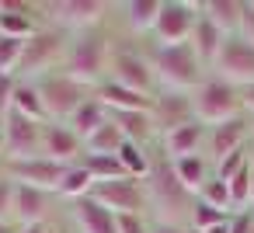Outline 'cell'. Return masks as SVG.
Here are the masks:
<instances>
[{"label":"cell","mask_w":254,"mask_h":233,"mask_svg":"<svg viewBox=\"0 0 254 233\" xmlns=\"http://www.w3.org/2000/svg\"><path fill=\"white\" fill-rule=\"evenodd\" d=\"M80 164L87 167V174L94 177V184H101V181H115V177H129L119 157H105V153H84V157H80Z\"/></svg>","instance_id":"cell-32"},{"label":"cell","mask_w":254,"mask_h":233,"mask_svg":"<svg viewBox=\"0 0 254 233\" xmlns=\"http://www.w3.org/2000/svg\"><path fill=\"white\" fill-rule=\"evenodd\" d=\"M108 80H115V84H122L129 91L150 94V98H157V91H160L157 73H153V63H150V53H139V49L115 46L112 66H108Z\"/></svg>","instance_id":"cell-9"},{"label":"cell","mask_w":254,"mask_h":233,"mask_svg":"<svg viewBox=\"0 0 254 233\" xmlns=\"http://www.w3.org/2000/svg\"><path fill=\"white\" fill-rule=\"evenodd\" d=\"M94 98L108 108V112H153V98L150 94H139V91H129L115 80H105L94 87Z\"/></svg>","instance_id":"cell-22"},{"label":"cell","mask_w":254,"mask_h":233,"mask_svg":"<svg viewBox=\"0 0 254 233\" xmlns=\"http://www.w3.org/2000/svg\"><path fill=\"white\" fill-rule=\"evenodd\" d=\"M150 233H191V230H188V226H174V223L153 219V223H150Z\"/></svg>","instance_id":"cell-43"},{"label":"cell","mask_w":254,"mask_h":233,"mask_svg":"<svg viewBox=\"0 0 254 233\" xmlns=\"http://www.w3.org/2000/svg\"><path fill=\"white\" fill-rule=\"evenodd\" d=\"M4 129V160H32L42 157V122H32L18 112H7L0 118Z\"/></svg>","instance_id":"cell-13"},{"label":"cell","mask_w":254,"mask_h":233,"mask_svg":"<svg viewBox=\"0 0 254 233\" xmlns=\"http://www.w3.org/2000/svg\"><path fill=\"white\" fill-rule=\"evenodd\" d=\"M63 164L49 160V157H32V160H4L0 164V174L14 184H32V188H42V191H53L60 188L63 181Z\"/></svg>","instance_id":"cell-14"},{"label":"cell","mask_w":254,"mask_h":233,"mask_svg":"<svg viewBox=\"0 0 254 233\" xmlns=\"http://www.w3.org/2000/svg\"><path fill=\"white\" fill-rule=\"evenodd\" d=\"M160 7L164 0H126V4H115V18L122 21V28L136 39H150L153 35V25L160 18Z\"/></svg>","instance_id":"cell-20"},{"label":"cell","mask_w":254,"mask_h":233,"mask_svg":"<svg viewBox=\"0 0 254 233\" xmlns=\"http://www.w3.org/2000/svg\"><path fill=\"white\" fill-rule=\"evenodd\" d=\"M223 219H230V216L195 198V212H191V223H188V230H191V233H205V230H212V226H216V223H223Z\"/></svg>","instance_id":"cell-37"},{"label":"cell","mask_w":254,"mask_h":233,"mask_svg":"<svg viewBox=\"0 0 254 233\" xmlns=\"http://www.w3.org/2000/svg\"><path fill=\"white\" fill-rule=\"evenodd\" d=\"M146 53H150V63H153V73H157L160 91L191 94L209 77V70L202 66V59L195 56V49L188 42H181V46H153L150 42Z\"/></svg>","instance_id":"cell-3"},{"label":"cell","mask_w":254,"mask_h":233,"mask_svg":"<svg viewBox=\"0 0 254 233\" xmlns=\"http://www.w3.org/2000/svg\"><path fill=\"white\" fill-rule=\"evenodd\" d=\"M212 77L233 84L237 91L251 87L254 84V46L237 32V35H226L223 49H219V59L212 66Z\"/></svg>","instance_id":"cell-10"},{"label":"cell","mask_w":254,"mask_h":233,"mask_svg":"<svg viewBox=\"0 0 254 233\" xmlns=\"http://www.w3.org/2000/svg\"><path fill=\"white\" fill-rule=\"evenodd\" d=\"M171 167H174V174H178V181L191 191V195H198L202 188H205V181L212 177V160L205 157V153H191V157H178V160H171Z\"/></svg>","instance_id":"cell-25"},{"label":"cell","mask_w":254,"mask_h":233,"mask_svg":"<svg viewBox=\"0 0 254 233\" xmlns=\"http://www.w3.org/2000/svg\"><path fill=\"white\" fill-rule=\"evenodd\" d=\"M14 230H18L14 223H0V233H14Z\"/></svg>","instance_id":"cell-46"},{"label":"cell","mask_w":254,"mask_h":233,"mask_svg":"<svg viewBox=\"0 0 254 233\" xmlns=\"http://www.w3.org/2000/svg\"><path fill=\"white\" fill-rule=\"evenodd\" d=\"M223 42H226V32H223V28H216L209 18H202V14H198L195 32H191V39H188V46L195 49V56L202 59V66H205L209 73H212V66H216V59H219Z\"/></svg>","instance_id":"cell-23"},{"label":"cell","mask_w":254,"mask_h":233,"mask_svg":"<svg viewBox=\"0 0 254 233\" xmlns=\"http://www.w3.org/2000/svg\"><path fill=\"white\" fill-rule=\"evenodd\" d=\"M251 143H254V118H251Z\"/></svg>","instance_id":"cell-50"},{"label":"cell","mask_w":254,"mask_h":233,"mask_svg":"<svg viewBox=\"0 0 254 233\" xmlns=\"http://www.w3.org/2000/svg\"><path fill=\"white\" fill-rule=\"evenodd\" d=\"M153 146H139V143H122V150H119V160H122V167H126V174L129 177H136V181H146L150 177V171H153Z\"/></svg>","instance_id":"cell-30"},{"label":"cell","mask_w":254,"mask_h":233,"mask_svg":"<svg viewBox=\"0 0 254 233\" xmlns=\"http://www.w3.org/2000/svg\"><path fill=\"white\" fill-rule=\"evenodd\" d=\"M191 108H195V118L209 129V125H219V122H230L237 115H244V101H240V91L219 77H205L195 91H191Z\"/></svg>","instance_id":"cell-6"},{"label":"cell","mask_w":254,"mask_h":233,"mask_svg":"<svg viewBox=\"0 0 254 233\" xmlns=\"http://www.w3.org/2000/svg\"><path fill=\"white\" fill-rule=\"evenodd\" d=\"M251 164V143L244 146V150H237V153H230V157H223L219 164H212V177L216 181H230L240 167H247Z\"/></svg>","instance_id":"cell-36"},{"label":"cell","mask_w":254,"mask_h":233,"mask_svg":"<svg viewBox=\"0 0 254 233\" xmlns=\"http://www.w3.org/2000/svg\"><path fill=\"white\" fill-rule=\"evenodd\" d=\"M202 18H209L226 35H237L244 21V0H202Z\"/></svg>","instance_id":"cell-27"},{"label":"cell","mask_w":254,"mask_h":233,"mask_svg":"<svg viewBox=\"0 0 254 233\" xmlns=\"http://www.w3.org/2000/svg\"><path fill=\"white\" fill-rule=\"evenodd\" d=\"M66 42H70L66 32H60L53 25H42L25 42L21 66H18V80H39V77L60 73L63 70V59H66Z\"/></svg>","instance_id":"cell-5"},{"label":"cell","mask_w":254,"mask_h":233,"mask_svg":"<svg viewBox=\"0 0 254 233\" xmlns=\"http://www.w3.org/2000/svg\"><path fill=\"white\" fill-rule=\"evenodd\" d=\"M205 233H230V219H223V223H216L212 230H205Z\"/></svg>","instance_id":"cell-45"},{"label":"cell","mask_w":254,"mask_h":233,"mask_svg":"<svg viewBox=\"0 0 254 233\" xmlns=\"http://www.w3.org/2000/svg\"><path fill=\"white\" fill-rule=\"evenodd\" d=\"M226 184H230L233 212H237V209H251V202H254V171H251V164H247V167H240Z\"/></svg>","instance_id":"cell-33"},{"label":"cell","mask_w":254,"mask_h":233,"mask_svg":"<svg viewBox=\"0 0 254 233\" xmlns=\"http://www.w3.org/2000/svg\"><path fill=\"white\" fill-rule=\"evenodd\" d=\"M251 233H254V230H251Z\"/></svg>","instance_id":"cell-52"},{"label":"cell","mask_w":254,"mask_h":233,"mask_svg":"<svg viewBox=\"0 0 254 233\" xmlns=\"http://www.w3.org/2000/svg\"><path fill=\"white\" fill-rule=\"evenodd\" d=\"M35 87H39V94H42V105H46V112H49V122H66V118L94 94L91 87L77 84V80L66 77L63 70H60V73H49V77H39Z\"/></svg>","instance_id":"cell-7"},{"label":"cell","mask_w":254,"mask_h":233,"mask_svg":"<svg viewBox=\"0 0 254 233\" xmlns=\"http://www.w3.org/2000/svg\"><path fill=\"white\" fill-rule=\"evenodd\" d=\"M94 191V177L87 174V167L77 160V164H70L66 171H63V181H60V188H56V198L63 202V205H70V202H77V198H87Z\"/></svg>","instance_id":"cell-29"},{"label":"cell","mask_w":254,"mask_h":233,"mask_svg":"<svg viewBox=\"0 0 254 233\" xmlns=\"http://www.w3.org/2000/svg\"><path fill=\"white\" fill-rule=\"evenodd\" d=\"M63 202L53 191L32 188V184H14V202H11V223L14 226H35V223H56Z\"/></svg>","instance_id":"cell-12"},{"label":"cell","mask_w":254,"mask_h":233,"mask_svg":"<svg viewBox=\"0 0 254 233\" xmlns=\"http://www.w3.org/2000/svg\"><path fill=\"white\" fill-rule=\"evenodd\" d=\"M39 11H42L46 25H53L66 35L112 25V18H115V4H108V0H39Z\"/></svg>","instance_id":"cell-4"},{"label":"cell","mask_w":254,"mask_h":233,"mask_svg":"<svg viewBox=\"0 0 254 233\" xmlns=\"http://www.w3.org/2000/svg\"><path fill=\"white\" fill-rule=\"evenodd\" d=\"M195 198H198V202H205V205H212V209H219V212H226V216H233V198H230V184H226V181L209 177V181H205V188H202Z\"/></svg>","instance_id":"cell-34"},{"label":"cell","mask_w":254,"mask_h":233,"mask_svg":"<svg viewBox=\"0 0 254 233\" xmlns=\"http://www.w3.org/2000/svg\"><path fill=\"white\" fill-rule=\"evenodd\" d=\"M146 188V209H150V219H160V223H174V226H188L191 223V212H195V195L178 181L171 160L157 150L153 157V171L150 177L143 181Z\"/></svg>","instance_id":"cell-2"},{"label":"cell","mask_w":254,"mask_h":233,"mask_svg":"<svg viewBox=\"0 0 254 233\" xmlns=\"http://www.w3.org/2000/svg\"><path fill=\"white\" fill-rule=\"evenodd\" d=\"M198 14H202V0H164L150 42L153 46H181V42H188L191 32H195Z\"/></svg>","instance_id":"cell-8"},{"label":"cell","mask_w":254,"mask_h":233,"mask_svg":"<svg viewBox=\"0 0 254 233\" xmlns=\"http://www.w3.org/2000/svg\"><path fill=\"white\" fill-rule=\"evenodd\" d=\"M11 112H18V115H25V118H32V122H49V112H46V105H42V94H39V87H35V80H18V87H14V98H11Z\"/></svg>","instance_id":"cell-28"},{"label":"cell","mask_w":254,"mask_h":233,"mask_svg":"<svg viewBox=\"0 0 254 233\" xmlns=\"http://www.w3.org/2000/svg\"><path fill=\"white\" fill-rule=\"evenodd\" d=\"M42 25L46 21L39 11V0H0V35L4 39L28 42Z\"/></svg>","instance_id":"cell-15"},{"label":"cell","mask_w":254,"mask_h":233,"mask_svg":"<svg viewBox=\"0 0 254 233\" xmlns=\"http://www.w3.org/2000/svg\"><path fill=\"white\" fill-rule=\"evenodd\" d=\"M21 53H25V42H21V39H4V35H0V73L18 77Z\"/></svg>","instance_id":"cell-35"},{"label":"cell","mask_w":254,"mask_h":233,"mask_svg":"<svg viewBox=\"0 0 254 233\" xmlns=\"http://www.w3.org/2000/svg\"><path fill=\"white\" fill-rule=\"evenodd\" d=\"M4 153L7 150H4V129H0V164H4Z\"/></svg>","instance_id":"cell-47"},{"label":"cell","mask_w":254,"mask_h":233,"mask_svg":"<svg viewBox=\"0 0 254 233\" xmlns=\"http://www.w3.org/2000/svg\"><path fill=\"white\" fill-rule=\"evenodd\" d=\"M122 143H126V136H122V129L115 125V118H108L87 143H84V153H105V157H119V150H122Z\"/></svg>","instance_id":"cell-31"},{"label":"cell","mask_w":254,"mask_h":233,"mask_svg":"<svg viewBox=\"0 0 254 233\" xmlns=\"http://www.w3.org/2000/svg\"><path fill=\"white\" fill-rule=\"evenodd\" d=\"M251 171H254V143H251Z\"/></svg>","instance_id":"cell-49"},{"label":"cell","mask_w":254,"mask_h":233,"mask_svg":"<svg viewBox=\"0 0 254 233\" xmlns=\"http://www.w3.org/2000/svg\"><path fill=\"white\" fill-rule=\"evenodd\" d=\"M108 118H112V112H108V108H105L94 94H91V98H87V101H84V105H80L70 118H66V125H70V129H73L84 143H87V139H91V136H94L105 122H108Z\"/></svg>","instance_id":"cell-26"},{"label":"cell","mask_w":254,"mask_h":233,"mask_svg":"<svg viewBox=\"0 0 254 233\" xmlns=\"http://www.w3.org/2000/svg\"><path fill=\"white\" fill-rule=\"evenodd\" d=\"M205 125L202 122H188L174 132H164L157 143H160V153L167 160H178V157H191V153H205Z\"/></svg>","instance_id":"cell-21"},{"label":"cell","mask_w":254,"mask_h":233,"mask_svg":"<svg viewBox=\"0 0 254 233\" xmlns=\"http://www.w3.org/2000/svg\"><path fill=\"white\" fill-rule=\"evenodd\" d=\"M115 125L122 129V136L129 143L139 146H153V139H160V129L153 122V112H112Z\"/></svg>","instance_id":"cell-24"},{"label":"cell","mask_w":254,"mask_h":233,"mask_svg":"<svg viewBox=\"0 0 254 233\" xmlns=\"http://www.w3.org/2000/svg\"><path fill=\"white\" fill-rule=\"evenodd\" d=\"M14 87H18V77H11V73H0V118H4V115L11 112Z\"/></svg>","instance_id":"cell-40"},{"label":"cell","mask_w":254,"mask_h":233,"mask_svg":"<svg viewBox=\"0 0 254 233\" xmlns=\"http://www.w3.org/2000/svg\"><path fill=\"white\" fill-rule=\"evenodd\" d=\"M63 223H66L73 233H119V219H115V212H108V209H105L101 202H94L91 195L70 202Z\"/></svg>","instance_id":"cell-17"},{"label":"cell","mask_w":254,"mask_h":233,"mask_svg":"<svg viewBox=\"0 0 254 233\" xmlns=\"http://www.w3.org/2000/svg\"><path fill=\"white\" fill-rule=\"evenodd\" d=\"M153 122L164 132H174L188 122H198L195 118V108H191V94H181V91H157L153 98Z\"/></svg>","instance_id":"cell-19"},{"label":"cell","mask_w":254,"mask_h":233,"mask_svg":"<svg viewBox=\"0 0 254 233\" xmlns=\"http://www.w3.org/2000/svg\"><path fill=\"white\" fill-rule=\"evenodd\" d=\"M11 202H14V181L0 174V223H11Z\"/></svg>","instance_id":"cell-39"},{"label":"cell","mask_w":254,"mask_h":233,"mask_svg":"<svg viewBox=\"0 0 254 233\" xmlns=\"http://www.w3.org/2000/svg\"><path fill=\"white\" fill-rule=\"evenodd\" d=\"M247 143H251V118H247V115H237V118H230V122L209 125V132H205V157H209L212 164H219L223 157L244 150Z\"/></svg>","instance_id":"cell-16"},{"label":"cell","mask_w":254,"mask_h":233,"mask_svg":"<svg viewBox=\"0 0 254 233\" xmlns=\"http://www.w3.org/2000/svg\"><path fill=\"white\" fill-rule=\"evenodd\" d=\"M240 101H244V115H247V118H254V84L240 91Z\"/></svg>","instance_id":"cell-44"},{"label":"cell","mask_w":254,"mask_h":233,"mask_svg":"<svg viewBox=\"0 0 254 233\" xmlns=\"http://www.w3.org/2000/svg\"><path fill=\"white\" fill-rule=\"evenodd\" d=\"M119 219V233H150V216H115Z\"/></svg>","instance_id":"cell-38"},{"label":"cell","mask_w":254,"mask_h":233,"mask_svg":"<svg viewBox=\"0 0 254 233\" xmlns=\"http://www.w3.org/2000/svg\"><path fill=\"white\" fill-rule=\"evenodd\" d=\"M115 46H119V42H115L112 25H101V28H87V32L70 35V42H66V59H63V73L94 91L98 84L108 80V66H112Z\"/></svg>","instance_id":"cell-1"},{"label":"cell","mask_w":254,"mask_h":233,"mask_svg":"<svg viewBox=\"0 0 254 233\" xmlns=\"http://www.w3.org/2000/svg\"><path fill=\"white\" fill-rule=\"evenodd\" d=\"M251 209H254V202H251Z\"/></svg>","instance_id":"cell-51"},{"label":"cell","mask_w":254,"mask_h":233,"mask_svg":"<svg viewBox=\"0 0 254 233\" xmlns=\"http://www.w3.org/2000/svg\"><path fill=\"white\" fill-rule=\"evenodd\" d=\"M60 233H73V230H70V226H66V223H60Z\"/></svg>","instance_id":"cell-48"},{"label":"cell","mask_w":254,"mask_h":233,"mask_svg":"<svg viewBox=\"0 0 254 233\" xmlns=\"http://www.w3.org/2000/svg\"><path fill=\"white\" fill-rule=\"evenodd\" d=\"M240 35L254 46V0H244V21H240Z\"/></svg>","instance_id":"cell-41"},{"label":"cell","mask_w":254,"mask_h":233,"mask_svg":"<svg viewBox=\"0 0 254 233\" xmlns=\"http://www.w3.org/2000/svg\"><path fill=\"white\" fill-rule=\"evenodd\" d=\"M14 233H60V219H56V223H35V226H18Z\"/></svg>","instance_id":"cell-42"},{"label":"cell","mask_w":254,"mask_h":233,"mask_svg":"<svg viewBox=\"0 0 254 233\" xmlns=\"http://www.w3.org/2000/svg\"><path fill=\"white\" fill-rule=\"evenodd\" d=\"M42 157L70 167L84 157V139L66 125V122H46L42 125Z\"/></svg>","instance_id":"cell-18"},{"label":"cell","mask_w":254,"mask_h":233,"mask_svg":"<svg viewBox=\"0 0 254 233\" xmlns=\"http://www.w3.org/2000/svg\"><path fill=\"white\" fill-rule=\"evenodd\" d=\"M94 202H101L108 212L115 216H150L146 209V188L136 177H115V181H101L91 191Z\"/></svg>","instance_id":"cell-11"}]
</instances>
